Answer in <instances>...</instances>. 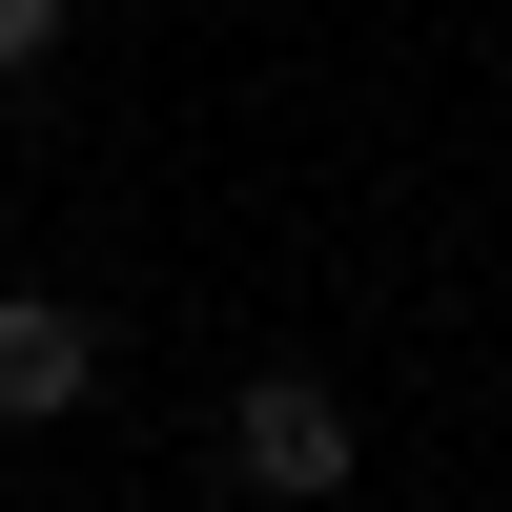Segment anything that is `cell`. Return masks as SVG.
<instances>
[{"label": "cell", "instance_id": "cell-1", "mask_svg": "<svg viewBox=\"0 0 512 512\" xmlns=\"http://www.w3.org/2000/svg\"><path fill=\"white\" fill-rule=\"evenodd\" d=\"M226 472H246V492H287V512H328V492H349V410H328L308 369H246V410H226Z\"/></svg>", "mask_w": 512, "mask_h": 512}, {"label": "cell", "instance_id": "cell-2", "mask_svg": "<svg viewBox=\"0 0 512 512\" xmlns=\"http://www.w3.org/2000/svg\"><path fill=\"white\" fill-rule=\"evenodd\" d=\"M82 390H103V328L62 287H0V431H62Z\"/></svg>", "mask_w": 512, "mask_h": 512}, {"label": "cell", "instance_id": "cell-3", "mask_svg": "<svg viewBox=\"0 0 512 512\" xmlns=\"http://www.w3.org/2000/svg\"><path fill=\"white\" fill-rule=\"evenodd\" d=\"M21 62H62V0H0V82Z\"/></svg>", "mask_w": 512, "mask_h": 512}]
</instances>
